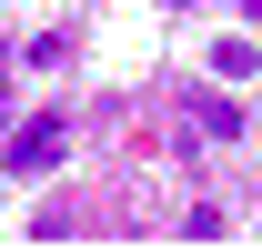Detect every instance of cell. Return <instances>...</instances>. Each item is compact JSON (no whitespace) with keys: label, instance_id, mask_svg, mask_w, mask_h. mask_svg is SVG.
Returning a JSON list of instances; mask_svg holds the SVG:
<instances>
[{"label":"cell","instance_id":"cell-1","mask_svg":"<svg viewBox=\"0 0 262 252\" xmlns=\"http://www.w3.org/2000/svg\"><path fill=\"white\" fill-rule=\"evenodd\" d=\"M61 152H71V121H51V111H40V121H20V131H10V152H0V172H20V182H40V172H51Z\"/></svg>","mask_w":262,"mask_h":252},{"label":"cell","instance_id":"cell-2","mask_svg":"<svg viewBox=\"0 0 262 252\" xmlns=\"http://www.w3.org/2000/svg\"><path fill=\"white\" fill-rule=\"evenodd\" d=\"M212 71H222V81H252V71H262L252 31H232V40H212Z\"/></svg>","mask_w":262,"mask_h":252},{"label":"cell","instance_id":"cell-3","mask_svg":"<svg viewBox=\"0 0 262 252\" xmlns=\"http://www.w3.org/2000/svg\"><path fill=\"white\" fill-rule=\"evenodd\" d=\"M192 131L202 141H242V111H232V101H192Z\"/></svg>","mask_w":262,"mask_h":252}]
</instances>
